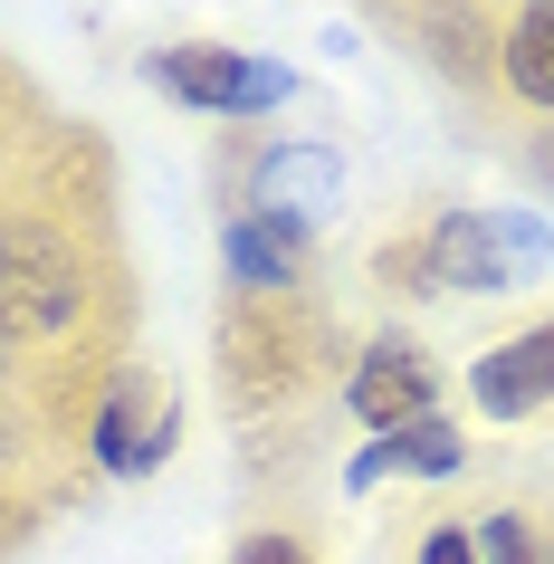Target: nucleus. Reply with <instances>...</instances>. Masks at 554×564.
Masks as SVG:
<instances>
[{
    "instance_id": "1",
    "label": "nucleus",
    "mask_w": 554,
    "mask_h": 564,
    "mask_svg": "<svg viewBox=\"0 0 554 564\" xmlns=\"http://www.w3.org/2000/svg\"><path fill=\"white\" fill-rule=\"evenodd\" d=\"M96 297V259L58 220H39V210H10L0 220V345H48L87 316Z\"/></svg>"
},
{
    "instance_id": "2",
    "label": "nucleus",
    "mask_w": 554,
    "mask_h": 564,
    "mask_svg": "<svg viewBox=\"0 0 554 564\" xmlns=\"http://www.w3.org/2000/svg\"><path fill=\"white\" fill-rule=\"evenodd\" d=\"M535 259H545V230L535 220H478V210L431 220V239L411 249L421 288H517Z\"/></svg>"
},
{
    "instance_id": "3",
    "label": "nucleus",
    "mask_w": 554,
    "mask_h": 564,
    "mask_svg": "<svg viewBox=\"0 0 554 564\" xmlns=\"http://www.w3.org/2000/svg\"><path fill=\"white\" fill-rule=\"evenodd\" d=\"M296 345H325L316 316L287 306V297H249V326L230 316V392L239 402H268V392L306 383V355H296Z\"/></svg>"
},
{
    "instance_id": "4",
    "label": "nucleus",
    "mask_w": 554,
    "mask_h": 564,
    "mask_svg": "<svg viewBox=\"0 0 554 564\" xmlns=\"http://www.w3.org/2000/svg\"><path fill=\"white\" fill-rule=\"evenodd\" d=\"M153 77L182 96V106H210V116H259V106H287L296 77L268 58H239V48H173L153 58Z\"/></svg>"
},
{
    "instance_id": "5",
    "label": "nucleus",
    "mask_w": 554,
    "mask_h": 564,
    "mask_svg": "<svg viewBox=\"0 0 554 564\" xmlns=\"http://www.w3.org/2000/svg\"><path fill=\"white\" fill-rule=\"evenodd\" d=\"M173 402L144 383V373H124L116 392H96V469H116V478H144L173 459Z\"/></svg>"
},
{
    "instance_id": "6",
    "label": "nucleus",
    "mask_w": 554,
    "mask_h": 564,
    "mask_svg": "<svg viewBox=\"0 0 554 564\" xmlns=\"http://www.w3.org/2000/svg\"><path fill=\"white\" fill-rule=\"evenodd\" d=\"M345 402H354V421H373V431H402V421H421V412H431V364L411 355L402 335H382L373 355L354 364Z\"/></svg>"
},
{
    "instance_id": "7",
    "label": "nucleus",
    "mask_w": 554,
    "mask_h": 564,
    "mask_svg": "<svg viewBox=\"0 0 554 564\" xmlns=\"http://www.w3.org/2000/svg\"><path fill=\"white\" fill-rule=\"evenodd\" d=\"M468 392H478V412H488V421H517V412H535V402H554V326H525L517 345L478 355Z\"/></svg>"
},
{
    "instance_id": "8",
    "label": "nucleus",
    "mask_w": 554,
    "mask_h": 564,
    "mask_svg": "<svg viewBox=\"0 0 554 564\" xmlns=\"http://www.w3.org/2000/svg\"><path fill=\"white\" fill-rule=\"evenodd\" d=\"M497 87L525 116H554V0H517L497 20Z\"/></svg>"
},
{
    "instance_id": "9",
    "label": "nucleus",
    "mask_w": 554,
    "mask_h": 564,
    "mask_svg": "<svg viewBox=\"0 0 554 564\" xmlns=\"http://www.w3.org/2000/svg\"><path fill=\"white\" fill-rule=\"evenodd\" d=\"M411 30L431 39L439 77H459V87H488V77H497V20L478 10V0H421Z\"/></svg>"
},
{
    "instance_id": "10",
    "label": "nucleus",
    "mask_w": 554,
    "mask_h": 564,
    "mask_svg": "<svg viewBox=\"0 0 554 564\" xmlns=\"http://www.w3.org/2000/svg\"><path fill=\"white\" fill-rule=\"evenodd\" d=\"M220 249H230V278L249 288V297H287L296 268H306V230H296V220H278V210H239Z\"/></svg>"
},
{
    "instance_id": "11",
    "label": "nucleus",
    "mask_w": 554,
    "mask_h": 564,
    "mask_svg": "<svg viewBox=\"0 0 554 564\" xmlns=\"http://www.w3.org/2000/svg\"><path fill=\"white\" fill-rule=\"evenodd\" d=\"M316 202H335V153H278V163L259 173V210L296 220V230H306Z\"/></svg>"
},
{
    "instance_id": "12",
    "label": "nucleus",
    "mask_w": 554,
    "mask_h": 564,
    "mask_svg": "<svg viewBox=\"0 0 554 564\" xmlns=\"http://www.w3.org/2000/svg\"><path fill=\"white\" fill-rule=\"evenodd\" d=\"M478 555H488V564H554V545L535 535V517L497 507V517H478Z\"/></svg>"
},
{
    "instance_id": "13",
    "label": "nucleus",
    "mask_w": 554,
    "mask_h": 564,
    "mask_svg": "<svg viewBox=\"0 0 554 564\" xmlns=\"http://www.w3.org/2000/svg\"><path fill=\"white\" fill-rule=\"evenodd\" d=\"M230 564H316V545L287 535V527H249V535L230 545Z\"/></svg>"
},
{
    "instance_id": "14",
    "label": "nucleus",
    "mask_w": 554,
    "mask_h": 564,
    "mask_svg": "<svg viewBox=\"0 0 554 564\" xmlns=\"http://www.w3.org/2000/svg\"><path fill=\"white\" fill-rule=\"evenodd\" d=\"M421 564H478V527H431L421 535Z\"/></svg>"
}]
</instances>
